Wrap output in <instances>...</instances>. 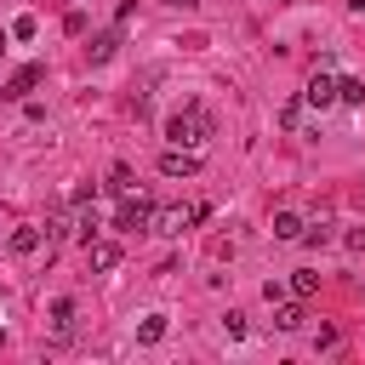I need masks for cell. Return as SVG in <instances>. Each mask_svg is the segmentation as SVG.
<instances>
[{"mask_svg":"<svg viewBox=\"0 0 365 365\" xmlns=\"http://www.w3.org/2000/svg\"><path fill=\"white\" fill-rule=\"evenodd\" d=\"M165 137H171L177 148H200V143L211 137V114H205L200 103H188V108H177V114L165 120Z\"/></svg>","mask_w":365,"mask_h":365,"instance_id":"1","label":"cell"},{"mask_svg":"<svg viewBox=\"0 0 365 365\" xmlns=\"http://www.w3.org/2000/svg\"><path fill=\"white\" fill-rule=\"evenodd\" d=\"M154 200H143V194H120V217H114V228H125V234H143V228H154Z\"/></svg>","mask_w":365,"mask_h":365,"instance_id":"2","label":"cell"},{"mask_svg":"<svg viewBox=\"0 0 365 365\" xmlns=\"http://www.w3.org/2000/svg\"><path fill=\"white\" fill-rule=\"evenodd\" d=\"M40 80H46V63H23V68H17V74L0 86V103H23V97H29Z\"/></svg>","mask_w":365,"mask_h":365,"instance_id":"3","label":"cell"},{"mask_svg":"<svg viewBox=\"0 0 365 365\" xmlns=\"http://www.w3.org/2000/svg\"><path fill=\"white\" fill-rule=\"evenodd\" d=\"M160 171H165V177H200V154H194V148H177V143H171V148L160 154Z\"/></svg>","mask_w":365,"mask_h":365,"instance_id":"4","label":"cell"},{"mask_svg":"<svg viewBox=\"0 0 365 365\" xmlns=\"http://www.w3.org/2000/svg\"><path fill=\"white\" fill-rule=\"evenodd\" d=\"M182 228H194V217H188V205H160V211H154V234H165V240H177Z\"/></svg>","mask_w":365,"mask_h":365,"instance_id":"5","label":"cell"},{"mask_svg":"<svg viewBox=\"0 0 365 365\" xmlns=\"http://www.w3.org/2000/svg\"><path fill=\"white\" fill-rule=\"evenodd\" d=\"M302 103H308V108H331V103H336V80H331V68H319V74L308 80Z\"/></svg>","mask_w":365,"mask_h":365,"instance_id":"6","label":"cell"},{"mask_svg":"<svg viewBox=\"0 0 365 365\" xmlns=\"http://www.w3.org/2000/svg\"><path fill=\"white\" fill-rule=\"evenodd\" d=\"M86 257H91V268H97V274H108V268H120V257H125V251H120L114 240H91V245H86Z\"/></svg>","mask_w":365,"mask_h":365,"instance_id":"7","label":"cell"},{"mask_svg":"<svg viewBox=\"0 0 365 365\" xmlns=\"http://www.w3.org/2000/svg\"><path fill=\"white\" fill-rule=\"evenodd\" d=\"M6 245H11V257H34V251H40V228H34V222H17Z\"/></svg>","mask_w":365,"mask_h":365,"instance_id":"8","label":"cell"},{"mask_svg":"<svg viewBox=\"0 0 365 365\" xmlns=\"http://www.w3.org/2000/svg\"><path fill=\"white\" fill-rule=\"evenodd\" d=\"M114 51H120V29H103V34H91V46H86L91 63H108Z\"/></svg>","mask_w":365,"mask_h":365,"instance_id":"9","label":"cell"},{"mask_svg":"<svg viewBox=\"0 0 365 365\" xmlns=\"http://www.w3.org/2000/svg\"><path fill=\"white\" fill-rule=\"evenodd\" d=\"M336 103H348V108H365V80L342 74V80H336Z\"/></svg>","mask_w":365,"mask_h":365,"instance_id":"10","label":"cell"},{"mask_svg":"<svg viewBox=\"0 0 365 365\" xmlns=\"http://www.w3.org/2000/svg\"><path fill=\"white\" fill-rule=\"evenodd\" d=\"M302 228H308V222H302L297 211H274V240H302Z\"/></svg>","mask_w":365,"mask_h":365,"instance_id":"11","label":"cell"},{"mask_svg":"<svg viewBox=\"0 0 365 365\" xmlns=\"http://www.w3.org/2000/svg\"><path fill=\"white\" fill-rule=\"evenodd\" d=\"M51 331H57V336H68V331H74V302H68V297H57V302H51Z\"/></svg>","mask_w":365,"mask_h":365,"instance_id":"12","label":"cell"},{"mask_svg":"<svg viewBox=\"0 0 365 365\" xmlns=\"http://www.w3.org/2000/svg\"><path fill=\"white\" fill-rule=\"evenodd\" d=\"M302 319H308V314H302L297 302H279V308H274V325H279V331H297Z\"/></svg>","mask_w":365,"mask_h":365,"instance_id":"13","label":"cell"},{"mask_svg":"<svg viewBox=\"0 0 365 365\" xmlns=\"http://www.w3.org/2000/svg\"><path fill=\"white\" fill-rule=\"evenodd\" d=\"M165 336V314H143V325H137V342H160Z\"/></svg>","mask_w":365,"mask_h":365,"instance_id":"14","label":"cell"},{"mask_svg":"<svg viewBox=\"0 0 365 365\" xmlns=\"http://www.w3.org/2000/svg\"><path fill=\"white\" fill-rule=\"evenodd\" d=\"M291 291H297V297H314V291H319V274H314V268H297V274H291Z\"/></svg>","mask_w":365,"mask_h":365,"instance_id":"15","label":"cell"},{"mask_svg":"<svg viewBox=\"0 0 365 365\" xmlns=\"http://www.w3.org/2000/svg\"><path fill=\"white\" fill-rule=\"evenodd\" d=\"M108 188H114V194H131V188H137L131 165H114V171H108Z\"/></svg>","mask_w":365,"mask_h":365,"instance_id":"16","label":"cell"},{"mask_svg":"<svg viewBox=\"0 0 365 365\" xmlns=\"http://www.w3.org/2000/svg\"><path fill=\"white\" fill-rule=\"evenodd\" d=\"M63 34H86V11H80V6L63 11Z\"/></svg>","mask_w":365,"mask_h":365,"instance_id":"17","label":"cell"},{"mask_svg":"<svg viewBox=\"0 0 365 365\" xmlns=\"http://www.w3.org/2000/svg\"><path fill=\"white\" fill-rule=\"evenodd\" d=\"M297 120H302V97H291V103L279 108V125H285V131H297Z\"/></svg>","mask_w":365,"mask_h":365,"instance_id":"18","label":"cell"},{"mask_svg":"<svg viewBox=\"0 0 365 365\" xmlns=\"http://www.w3.org/2000/svg\"><path fill=\"white\" fill-rule=\"evenodd\" d=\"M34 34H40L34 17H17V23H11V40H34Z\"/></svg>","mask_w":365,"mask_h":365,"instance_id":"19","label":"cell"},{"mask_svg":"<svg viewBox=\"0 0 365 365\" xmlns=\"http://www.w3.org/2000/svg\"><path fill=\"white\" fill-rule=\"evenodd\" d=\"M222 331H228V336H245V314L228 308V314H222Z\"/></svg>","mask_w":365,"mask_h":365,"instance_id":"20","label":"cell"},{"mask_svg":"<svg viewBox=\"0 0 365 365\" xmlns=\"http://www.w3.org/2000/svg\"><path fill=\"white\" fill-rule=\"evenodd\" d=\"M91 194H97V188H91V182H80V188H74V194H68V205H74V211H80V205H91Z\"/></svg>","mask_w":365,"mask_h":365,"instance_id":"21","label":"cell"},{"mask_svg":"<svg viewBox=\"0 0 365 365\" xmlns=\"http://www.w3.org/2000/svg\"><path fill=\"white\" fill-rule=\"evenodd\" d=\"M348 251H365V228H354V234H348Z\"/></svg>","mask_w":365,"mask_h":365,"instance_id":"22","label":"cell"},{"mask_svg":"<svg viewBox=\"0 0 365 365\" xmlns=\"http://www.w3.org/2000/svg\"><path fill=\"white\" fill-rule=\"evenodd\" d=\"M6 40H11V29H0V57H6Z\"/></svg>","mask_w":365,"mask_h":365,"instance_id":"23","label":"cell"},{"mask_svg":"<svg viewBox=\"0 0 365 365\" xmlns=\"http://www.w3.org/2000/svg\"><path fill=\"white\" fill-rule=\"evenodd\" d=\"M165 6H194V0H165Z\"/></svg>","mask_w":365,"mask_h":365,"instance_id":"24","label":"cell"},{"mask_svg":"<svg viewBox=\"0 0 365 365\" xmlns=\"http://www.w3.org/2000/svg\"><path fill=\"white\" fill-rule=\"evenodd\" d=\"M0 342H6V331H0Z\"/></svg>","mask_w":365,"mask_h":365,"instance_id":"25","label":"cell"}]
</instances>
